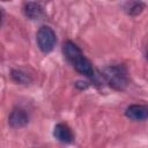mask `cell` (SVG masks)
<instances>
[{
    "label": "cell",
    "instance_id": "cell-9",
    "mask_svg": "<svg viewBox=\"0 0 148 148\" xmlns=\"http://www.w3.org/2000/svg\"><path fill=\"white\" fill-rule=\"evenodd\" d=\"M145 8V5L142 2H127L125 5V10L128 15L136 16L139 15Z\"/></svg>",
    "mask_w": 148,
    "mask_h": 148
},
{
    "label": "cell",
    "instance_id": "cell-8",
    "mask_svg": "<svg viewBox=\"0 0 148 148\" xmlns=\"http://www.w3.org/2000/svg\"><path fill=\"white\" fill-rule=\"evenodd\" d=\"M10 76L15 82L21 83V84H27V83H30L32 81V79L29 74H27L25 72L20 71V69H12Z\"/></svg>",
    "mask_w": 148,
    "mask_h": 148
},
{
    "label": "cell",
    "instance_id": "cell-6",
    "mask_svg": "<svg viewBox=\"0 0 148 148\" xmlns=\"http://www.w3.org/2000/svg\"><path fill=\"white\" fill-rule=\"evenodd\" d=\"M53 135L58 141H60L62 143H71V142H73V139H74L72 130L66 124H62V123H59L54 126Z\"/></svg>",
    "mask_w": 148,
    "mask_h": 148
},
{
    "label": "cell",
    "instance_id": "cell-3",
    "mask_svg": "<svg viewBox=\"0 0 148 148\" xmlns=\"http://www.w3.org/2000/svg\"><path fill=\"white\" fill-rule=\"evenodd\" d=\"M69 62L73 65V67L75 68V71L79 72L80 74L86 75V76H92L94 75L92 65L89 61V59H87L83 56V53H80L79 56H76L75 58H73Z\"/></svg>",
    "mask_w": 148,
    "mask_h": 148
},
{
    "label": "cell",
    "instance_id": "cell-1",
    "mask_svg": "<svg viewBox=\"0 0 148 148\" xmlns=\"http://www.w3.org/2000/svg\"><path fill=\"white\" fill-rule=\"evenodd\" d=\"M102 75L114 90H125L130 83L128 72L124 65H112L103 68Z\"/></svg>",
    "mask_w": 148,
    "mask_h": 148
},
{
    "label": "cell",
    "instance_id": "cell-2",
    "mask_svg": "<svg viewBox=\"0 0 148 148\" xmlns=\"http://www.w3.org/2000/svg\"><path fill=\"white\" fill-rule=\"evenodd\" d=\"M36 39H37V45L39 50L44 53H49L53 50L57 43V37L56 32L53 31L52 28L47 25H42L37 34H36Z\"/></svg>",
    "mask_w": 148,
    "mask_h": 148
},
{
    "label": "cell",
    "instance_id": "cell-5",
    "mask_svg": "<svg viewBox=\"0 0 148 148\" xmlns=\"http://www.w3.org/2000/svg\"><path fill=\"white\" fill-rule=\"evenodd\" d=\"M125 116L135 121L146 120L148 118V106L143 104H131L125 110Z\"/></svg>",
    "mask_w": 148,
    "mask_h": 148
},
{
    "label": "cell",
    "instance_id": "cell-4",
    "mask_svg": "<svg viewBox=\"0 0 148 148\" xmlns=\"http://www.w3.org/2000/svg\"><path fill=\"white\" fill-rule=\"evenodd\" d=\"M28 123H29V116H28L27 111L23 109L16 108L8 116V124L13 128L24 127L25 125H28Z\"/></svg>",
    "mask_w": 148,
    "mask_h": 148
},
{
    "label": "cell",
    "instance_id": "cell-7",
    "mask_svg": "<svg viewBox=\"0 0 148 148\" xmlns=\"http://www.w3.org/2000/svg\"><path fill=\"white\" fill-rule=\"evenodd\" d=\"M23 13L28 18L37 20L43 15V7L37 2L28 1V2H24L23 5Z\"/></svg>",
    "mask_w": 148,
    "mask_h": 148
}]
</instances>
